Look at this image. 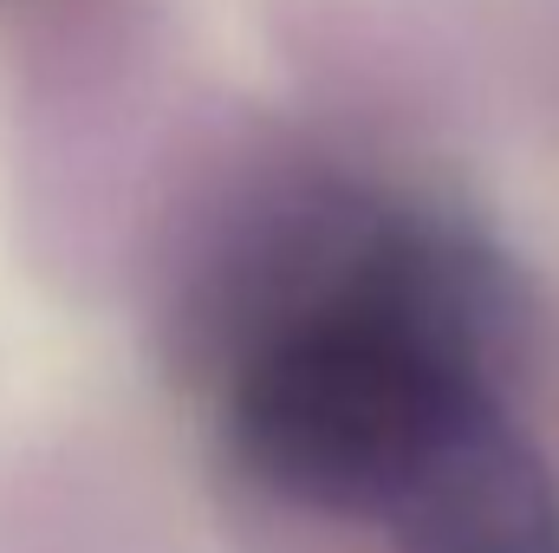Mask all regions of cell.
I'll list each match as a JSON object with an SVG mask.
<instances>
[{
	"mask_svg": "<svg viewBox=\"0 0 559 553\" xmlns=\"http://www.w3.org/2000/svg\"><path fill=\"white\" fill-rule=\"evenodd\" d=\"M176 358L222 462L384 553H559L540 306L455 202L280 156L209 222Z\"/></svg>",
	"mask_w": 559,
	"mask_h": 553,
	"instance_id": "1",
	"label": "cell"
}]
</instances>
